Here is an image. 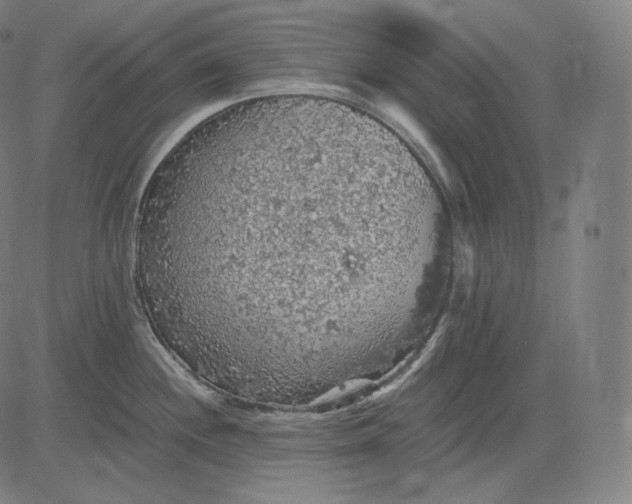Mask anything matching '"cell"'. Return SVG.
Listing matches in <instances>:
<instances>
[{
	"instance_id": "1",
	"label": "cell",
	"mask_w": 632,
	"mask_h": 504,
	"mask_svg": "<svg viewBox=\"0 0 632 504\" xmlns=\"http://www.w3.org/2000/svg\"><path fill=\"white\" fill-rule=\"evenodd\" d=\"M378 128L323 101L235 103L175 178L163 261L190 301L234 323L357 305L363 244L396 201Z\"/></svg>"
}]
</instances>
